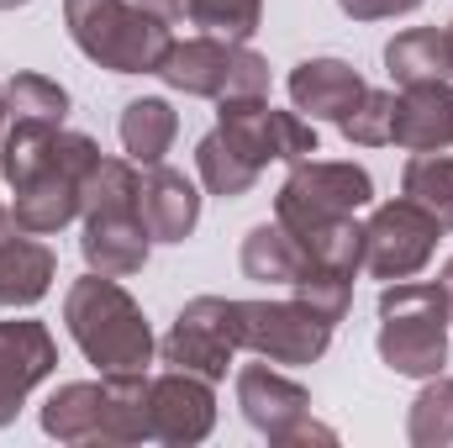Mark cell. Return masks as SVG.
Segmentation results:
<instances>
[{
    "label": "cell",
    "instance_id": "24",
    "mask_svg": "<svg viewBox=\"0 0 453 448\" xmlns=\"http://www.w3.org/2000/svg\"><path fill=\"white\" fill-rule=\"evenodd\" d=\"M401 196L417 201L443 232H453V158L443 148L438 153H411L406 169H401Z\"/></svg>",
    "mask_w": 453,
    "mask_h": 448
},
{
    "label": "cell",
    "instance_id": "11",
    "mask_svg": "<svg viewBox=\"0 0 453 448\" xmlns=\"http://www.w3.org/2000/svg\"><path fill=\"white\" fill-rule=\"evenodd\" d=\"M237 348H242V337H237V301H226V296H196L174 317L169 337L158 343L169 369H190V375H201L211 385L226 380Z\"/></svg>",
    "mask_w": 453,
    "mask_h": 448
},
{
    "label": "cell",
    "instance_id": "9",
    "mask_svg": "<svg viewBox=\"0 0 453 448\" xmlns=\"http://www.w3.org/2000/svg\"><path fill=\"white\" fill-rule=\"evenodd\" d=\"M237 337L269 364H317L333 343V322L306 301H237Z\"/></svg>",
    "mask_w": 453,
    "mask_h": 448
},
{
    "label": "cell",
    "instance_id": "30",
    "mask_svg": "<svg viewBox=\"0 0 453 448\" xmlns=\"http://www.w3.org/2000/svg\"><path fill=\"white\" fill-rule=\"evenodd\" d=\"M422 0H338V11L353 16V21H385V16H406Z\"/></svg>",
    "mask_w": 453,
    "mask_h": 448
},
{
    "label": "cell",
    "instance_id": "13",
    "mask_svg": "<svg viewBox=\"0 0 453 448\" xmlns=\"http://www.w3.org/2000/svg\"><path fill=\"white\" fill-rule=\"evenodd\" d=\"M237 406L269 444H306V438L333 444V428L311 422V396L290 375H280L269 359L237 369Z\"/></svg>",
    "mask_w": 453,
    "mask_h": 448
},
{
    "label": "cell",
    "instance_id": "7",
    "mask_svg": "<svg viewBox=\"0 0 453 448\" xmlns=\"http://www.w3.org/2000/svg\"><path fill=\"white\" fill-rule=\"evenodd\" d=\"M158 80L180 96L201 101H232V96H269V58L232 37H185L164 53Z\"/></svg>",
    "mask_w": 453,
    "mask_h": 448
},
{
    "label": "cell",
    "instance_id": "33",
    "mask_svg": "<svg viewBox=\"0 0 453 448\" xmlns=\"http://www.w3.org/2000/svg\"><path fill=\"white\" fill-rule=\"evenodd\" d=\"M443 290H449V306H453V259L443 264Z\"/></svg>",
    "mask_w": 453,
    "mask_h": 448
},
{
    "label": "cell",
    "instance_id": "15",
    "mask_svg": "<svg viewBox=\"0 0 453 448\" xmlns=\"http://www.w3.org/2000/svg\"><path fill=\"white\" fill-rule=\"evenodd\" d=\"M58 369V343L42 322L32 317H11L0 322V428L16 422V412L27 406V396Z\"/></svg>",
    "mask_w": 453,
    "mask_h": 448
},
{
    "label": "cell",
    "instance_id": "6",
    "mask_svg": "<svg viewBox=\"0 0 453 448\" xmlns=\"http://www.w3.org/2000/svg\"><path fill=\"white\" fill-rule=\"evenodd\" d=\"M96 158H101V148L85 132H58L48 143L42 164L21 185H11L16 190V206H11L16 227L48 237V232L74 222L80 217V201H85V174L96 169Z\"/></svg>",
    "mask_w": 453,
    "mask_h": 448
},
{
    "label": "cell",
    "instance_id": "36",
    "mask_svg": "<svg viewBox=\"0 0 453 448\" xmlns=\"http://www.w3.org/2000/svg\"><path fill=\"white\" fill-rule=\"evenodd\" d=\"M449 42H453V21H449Z\"/></svg>",
    "mask_w": 453,
    "mask_h": 448
},
{
    "label": "cell",
    "instance_id": "23",
    "mask_svg": "<svg viewBox=\"0 0 453 448\" xmlns=\"http://www.w3.org/2000/svg\"><path fill=\"white\" fill-rule=\"evenodd\" d=\"M174 132H180V116L169 101L158 96H142V101H127L121 112V148L132 164H164V153L174 148Z\"/></svg>",
    "mask_w": 453,
    "mask_h": 448
},
{
    "label": "cell",
    "instance_id": "22",
    "mask_svg": "<svg viewBox=\"0 0 453 448\" xmlns=\"http://www.w3.org/2000/svg\"><path fill=\"white\" fill-rule=\"evenodd\" d=\"M196 169H201V185L211 190V196H222V201H237V196H248L253 185H258V164L226 137L222 127H211L201 143H196Z\"/></svg>",
    "mask_w": 453,
    "mask_h": 448
},
{
    "label": "cell",
    "instance_id": "32",
    "mask_svg": "<svg viewBox=\"0 0 453 448\" xmlns=\"http://www.w3.org/2000/svg\"><path fill=\"white\" fill-rule=\"evenodd\" d=\"M5 121H11V106H5V85H0V137H5Z\"/></svg>",
    "mask_w": 453,
    "mask_h": 448
},
{
    "label": "cell",
    "instance_id": "2",
    "mask_svg": "<svg viewBox=\"0 0 453 448\" xmlns=\"http://www.w3.org/2000/svg\"><path fill=\"white\" fill-rule=\"evenodd\" d=\"M42 433L58 444H148V369L58 385L42 401Z\"/></svg>",
    "mask_w": 453,
    "mask_h": 448
},
{
    "label": "cell",
    "instance_id": "17",
    "mask_svg": "<svg viewBox=\"0 0 453 448\" xmlns=\"http://www.w3.org/2000/svg\"><path fill=\"white\" fill-rule=\"evenodd\" d=\"M137 212H142V227H148L153 243H185L196 232V222H201V196H196V185L180 169L142 164Z\"/></svg>",
    "mask_w": 453,
    "mask_h": 448
},
{
    "label": "cell",
    "instance_id": "25",
    "mask_svg": "<svg viewBox=\"0 0 453 448\" xmlns=\"http://www.w3.org/2000/svg\"><path fill=\"white\" fill-rule=\"evenodd\" d=\"M5 106H11V121H37V127H64L69 116V90L48 74H11L5 80Z\"/></svg>",
    "mask_w": 453,
    "mask_h": 448
},
{
    "label": "cell",
    "instance_id": "26",
    "mask_svg": "<svg viewBox=\"0 0 453 448\" xmlns=\"http://www.w3.org/2000/svg\"><path fill=\"white\" fill-rule=\"evenodd\" d=\"M406 438L417 448H449L453 444V375H433L422 396L406 412Z\"/></svg>",
    "mask_w": 453,
    "mask_h": 448
},
{
    "label": "cell",
    "instance_id": "21",
    "mask_svg": "<svg viewBox=\"0 0 453 448\" xmlns=\"http://www.w3.org/2000/svg\"><path fill=\"white\" fill-rule=\"evenodd\" d=\"M306 269V248L280 222H264L242 237V274L258 285H296Z\"/></svg>",
    "mask_w": 453,
    "mask_h": 448
},
{
    "label": "cell",
    "instance_id": "18",
    "mask_svg": "<svg viewBox=\"0 0 453 448\" xmlns=\"http://www.w3.org/2000/svg\"><path fill=\"white\" fill-rule=\"evenodd\" d=\"M390 143L406 153H438L453 148V85H406L395 96V121H390Z\"/></svg>",
    "mask_w": 453,
    "mask_h": 448
},
{
    "label": "cell",
    "instance_id": "27",
    "mask_svg": "<svg viewBox=\"0 0 453 448\" xmlns=\"http://www.w3.org/2000/svg\"><path fill=\"white\" fill-rule=\"evenodd\" d=\"M296 301H306L311 312H322L333 328L348 317L353 306V274L348 269H327V264H306L296 280Z\"/></svg>",
    "mask_w": 453,
    "mask_h": 448
},
{
    "label": "cell",
    "instance_id": "10",
    "mask_svg": "<svg viewBox=\"0 0 453 448\" xmlns=\"http://www.w3.org/2000/svg\"><path fill=\"white\" fill-rule=\"evenodd\" d=\"M217 127L226 137L258 164H301L311 153H322L317 143V127L301 112H274L264 96H232V101H217Z\"/></svg>",
    "mask_w": 453,
    "mask_h": 448
},
{
    "label": "cell",
    "instance_id": "31",
    "mask_svg": "<svg viewBox=\"0 0 453 448\" xmlns=\"http://www.w3.org/2000/svg\"><path fill=\"white\" fill-rule=\"evenodd\" d=\"M142 11H153V16H164V21H185L190 16V0H137Z\"/></svg>",
    "mask_w": 453,
    "mask_h": 448
},
{
    "label": "cell",
    "instance_id": "35",
    "mask_svg": "<svg viewBox=\"0 0 453 448\" xmlns=\"http://www.w3.org/2000/svg\"><path fill=\"white\" fill-rule=\"evenodd\" d=\"M16 5H27V0H0V11H16Z\"/></svg>",
    "mask_w": 453,
    "mask_h": 448
},
{
    "label": "cell",
    "instance_id": "34",
    "mask_svg": "<svg viewBox=\"0 0 453 448\" xmlns=\"http://www.w3.org/2000/svg\"><path fill=\"white\" fill-rule=\"evenodd\" d=\"M11 222H16V217H11V212H5V201H0V232H5Z\"/></svg>",
    "mask_w": 453,
    "mask_h": 448
},
{
    "label": "cell",
    "instance_id": "16",
    "mask_svg": "<svg viewBox=\"0 0 453 448\" xmlns=\"http://www.w3.org/2000/svg\"><path fill=\"white\" fill-rule=\"evenodd\" d=\"M285 90H290V101H296V112L306 116V121H348L353 106L364 101V74L353 69V64H342V58H306V64H296L290 69V80H285Z\"/></svg>",
    "mask_w": 453,
    "mask_h": 448
},
{
    "label": "cell",
    "instance_id": "29",
    "mask_svg": "<svg viewBox=\"0 0 453 448\" xmlns=\"http://www.w3.org/2000/svg\"><path fill=\"white\" fill-rule=\"evenodd\" d=\"M390 121H395V96L390 90H364V101L353 106V116L338 132L358 148H385L390 143Z\"/></svg>",
    "mask_w": 453,
    "mask_h": 448
},
{
    "label": "cell",
    "instance_id": "8",
    "mask_svg": "<svg viewBox=\"0 0 453 448\" xmlns=\"http://www.w3.org/2000/svg\"><path fill=\"white\" fill-rule=\"evenodd\" d=\"M374 201V180L358 164H338V158H301L280 196H274V222L290 237H306L311 227H327L338 217H353Z\"/></svg>",
    "mask_w": 453,
    "mask_h": 448
},
{
    "label": "cell",
    "instance_id": "1",
    "mask_svg": "<svg viewBox=\"0 0 453 448\" xmlns=\"http://www.w3.org/2000/svg\"><path fill=\"white\" fill-rule=\"evenodd\" d=\"M137 180H142V164L132 158H96V169L85 174V201H80V217H85V237H80V253L96 274H111L127 280L148 264V227L137 212Z\"/></svg>",
    "mask_w": 453,
    "mask_h": 448
},
{
    "label": "cell",
    "instance_id": "12",
    "mask_svg": "<svg viewBox=\"0 0 453 448\" xmlns=\"http://www.w3.org/2000/svg\"><path fill=\"white\" fill-rule=\"evenodd\" d=\"M438 237H443V227L433 222L417 201H406V196L385 201L364 222V274H374L385 285L390 280H411V274L427 269Z\"/></svg>",
    "mask_w": 453,
    "mask_h": 448
},
{
    "label": "cell",
    "instance_id": "19",
    "mask_svg": "<svg viewBox=\"0 0 453 448\" xmlns=\"http://www.w3.org/2000/svg\"><path fill=\"white\" fill-rule=\"evenodd\" d=\"M53 274L58 259L37 232H21L16 222L0 232V306H37L53 290Z\"/></svg>",
    "mask_w": 453,
    "mask_h": 448
},
{
    "label": "cell",
    "instance_id": "5",
    "mask_svg": "<svg viewBox=\"0 0 453 448\" xmlns=\"http://www.w3.org/2000/svg\"><path fill=\"white\" fill-rule=\"evenodd\" d=\"M64 27L74 48L111 74H158L174 32L137 0H64Z\"/></svg>",
    "mask_w": 453,
    "mask_h": 448
},
{
    "label": "cell",
    "instance_id": "20",
    "mask_svg": "<svg viewBox=\"0 0 453 448\" xmlns=\"http://www.w3.org/2000/svg\"><path fill=\"white\" fill-rule=\"evenodd\" d=\"M385 69L390 80L406 85H433V80H453V42L438 27H406L385 42Z\"/></svg>",
    "mask_w": 453,
    "mask_h": 448
},
{
    "label": "cell",
    "instance_id": "14",
    "mask_svg": "<svg viewBox=\"0 0 453 448\" xmlns=\"http://www.w3.org/2000/svg\"><path fill=\"white\" fill-rule=\"evenodd\" d=\"M217 428V396L211 380L190 375V369H169L158 380H148V433L153 444L190 448Z\"/></svg>",
    "mask_w": 453,
    "mask_h": 448
},
{
    "label": "cell",
    "instance_id": "3",
    "mask_svg": "<svg viewBox=\"0 0 453 448\" xmlns=\"http://www.w3.org/2000/svg\"><path fill=\"white\" fill-rule=\"evenodd\" d=\"M64 322H69V337L80 343V353L101 375H137L153 359L148 317L111 274L90 269L85 280H74L64 296Z\"/></svg>",
    "mask_w": 453,
    "mask_h": 448
},
{
    "label": "cell",
    "instance_id": "4",
    "mask_svg": "<svg viewBox=\"0 0 453 448\" xmlns=\"http://www.w3.org/2000/svg\"><path fill=\"white\" fill-rule=\"evenodd\" d=\"M449 290L443 280H390L380 290V359L395 375L433 380L449 364Z\"/></svg>",
    "mask_w": 453,
    "mask_h": 448
},
{
    "label": "cell",
    "instance_id": "28",
    "mask_svg": "<svg viewBox=\"0 0 453 448\" xmlns=\"http://www.w3.org/2000/svg\"><path fill=\"white\" fill-rule=\"evenodd\" d=\"M190 21L206 27L211 37L248 42L264 21V0H190Z\"/></svg>",
    "mask_w": 453,
    "mask_h": 448
}]
</instances>
